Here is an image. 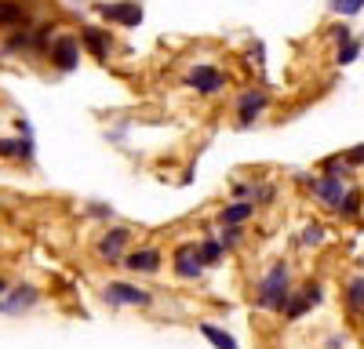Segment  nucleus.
I'll use <instances>...</instances> for the list:
<instances>
[{
    "label": "nucleus",
    "mask_w": 364,
    "mask_h": 349,
    "mask_svg": "<svg viewBox=\"0 0 364 349\" xmlns=\"http://www.w3.org/2000/svg\"><path fill=\"white\" fill-rule=\"evenodd\" d=\"M288 295H291V266L288 262H273L255 287V306L266 313H281Z\"/></svg>",
    "instance_id": "nucleus-1"
},
{
    "label": "nucleus",
    "mask_w": 364,
    "mask_h": 349,
    "mask_svg": "<svg viewBox=\"0 0 364 349\" xmlns=\"http://www.w3.org/2000/svg\"><path fill=\"white\" fill-rule=\"evenodd\" d=\"M44 58L51 62V70L58 73H70L80 66V37L70 33V29H55V37L44 48Z\"/></svg>",
    "instance_id": "nucleus-2"
},
{
    "label": "nucleus",
    "mask_w": 364,
    "mask_h": 349,
    "mask_svg": "<svg viewBox=\"0 0 364 349\" xmlns=\"http://www.w3.org/2000/svg\"><path fill=\"white\" fill-rule=\"evenodd\" d=\"M182 84L193 87L197 95H219L223 87L230 84V77L219 66H211V62H197V66H190L186 73H182Z\"/></svg>",
    "instance_id": "nucleus-3"
},
{
    "label": "nucleus",
    "mask_w": 364,
    "mask_h": 349,
    "mask_svg": "<svg viewBox=\"0 0 364 349\" xmlns=\"http://www.w3.org/2000/svg\"><path fill=\"white\" fill-rule=\"evenodd\" d=\"M132 237H135V233H132L128 226H109V229H102V233H99V240H95V255H99L102 262H109V266H117V262L128 255Z\"/></svg>",
    "instance_id": "nucleus-4"
},
{
    "label": "nucleus",
    "mask_w": 364,
    "mask_h": 349,
    "mask_svg": "<svg viewBox=\"0 0 364 349\" xmlns=\"http://www.w3.org/2000/svg\"><path fill=\"white\" fill-rule=\"evenodd\" d=\"M233 109H237V124L240 128H252L259 116L269 109V95L262 92V87H245V92H237Z\"/></svg>",
    "instance_id": "nucleus-5"
},
{
    "label": "nucleus",
    "mask_w": 364,
    "mask_h": 349,
    "mask_svg": "<svg viewBox=\"0 0 364 349\" xmlns=\"http://www.w3.org/2000/svg\"><path fill=\"white\" fill-rule=\"evenodd\" d=\"M37 306H41V287H33V284H15L0 295V313L4 316H22Z\"/></svg>",
    "instance_id": "nucleus-6"
},
{
    "label": "nucleus",
    "mask_w": 364,
    "mask_h": 349,
    "mask_svg": "<svg viewBox=\"0 0 364 349\" xmlns=\"http://www.w3.org/2000/svg\"><path fill=\"white\" fill-rule=\"evenodd\" d=\"M102 299L109 302V306H149L154 302V295H149L146 287H139V284H132V280H109L106 287H102Z\"/></svg>",
    "instance_id": "nucleus-7"
},
{
    "label": "nucleus",
    "mask_w": 364,
    "mask_h": 349,
    "mask_svg": "<svg viewBox=\"0 0 364 349\" xmlns=\"http://www.w3.org/2000/svg\"><path fill=\"white\" fill-rule=\"evenodd\" d=\"M171 270H175L178 280H197V277L208 270L204 262H200L197 240H182V244H175V251H171Z\"/></svg>",
    "instance_id": "nucleus-8"
},
{
    "label": "nucleus",
    "mask_w": 364,
    "mask_h": 349,
    "mask_svg": "<svg viewBox=\"0 0 364 349\" xmlns=\"http://www.w3.org/2000/svg\"><path fill=\"white\" fill-rule=\"evenodd\" d=\"M99 15H102L109 26H124V29L142 26V4H139V0H102Z\"/></svg>",
    "instance_id": "nucleus-9"
},
{
    "label": "nucleus",
    "mask_w": 364,
    "mask_h": 349,
    "mask_svg": "<svg viewBox=\"0 0 364 349\" xmlns=\"http://www.w3.org/2000/svg\"><path fill=\"white\" fill-rule=\"evenodd\" d=\"M120 266L132 270V273H142V277H154V273H161V266H164V255H161V248H154V244L128 248V255L120 258Z\"/></svg>",
    "instance_id": "nucleus-10"
},
{
    "label": "nucleus",
    "mask_w": 364,
    "mask_h": 349,
    "mask_svg": "<svg viewBox=\"0 0 364 349\" xmlns=\"http://www.w3.org/2000/svg\"><path fill=\"white\" fill-rule=\"evenodd\" d=\"M37 160V142L33 135H8L0 138V164H33Z\"/></svg>",
    "instance_id": "nucleus-11"
},
{
    "label": "nucleus",
    "mask_w": 364,
    "mask_h": 349,
    "mask_svg": "<svg viewBox=\"0 0 364 349\" xmlns=\"http://www.w3.org/2000/svg\"><path fill=\"white\" fill-rule=\"evenodd\" d=\"M306 189H310L321 204H328V208L336 211V204L343 200V193H346L350 186H346V179H339V174L321 171V174H314V179H306Z\"/></svg>",
    "instance_id": "nucleus-12"
},
{
    "label": "nucleus",
    "mask_w": 364,
    "mask_h": 349,
    "mask_svg": "<svg viewBox=\"0 0 364 349\" xmlns=\"http://www.w3.org/2000/svg\"><path fill=\"white\" fill-rule=\"evenodd\" d=\"M0 55H8V58L37 55V26L29 22V26H18V29H11V33H4L0 37Z\"/></svg>",
    "instance_id": "nucleus-13"
},
{
    "label": "nucleus",
    "mask_w": 364,
    "mask_h": 349,
    "mask_svg": "<svg viewBox=\"0 0 364 349\" xmlns=\"http://www.w3.org/2000/svg\"><path fill=\"white\" fill-rule=\"evenodd\" d=\"M29 22H33V4L29 0H0V33H11V29Z\"/></svg>",
    "instance_id": "nucleus-14"
},
{
    "label": "nucleus",
    "mask_w": 364,
    "mask_h": 349,
    "mask_svg": "<svg viewBox=\"0 0 364 349\" xmlns=\"http://www.w3.org/2000/svg\"><path fill=\"white\" fill-rule=\"evenodd\" d=\"M80 51H87L95 62H106L109 58V51H113V40H109V33L106 29H99V26H80Z\"/></svg>",
    "instance_id": "nucleus-15"
},
{
    "label": "nucleus",
    "mask_w": 364,
    "mask_h": 349,
    "mask_svg": "<svg viewBox=\"0 0 364 349\" xmlns=\"http://www.w3.org/2000/svg\"><path fill=\"white\" fill-rule=\"evenodd\" d=\"M317 302H321V284H306L302 291H291L281 313H284V320H299V316H306Z\"/></svg>",
    "instance_id": "nucleus-16"
},
{
    "label": "nucleus",
    "mask_w": 364,
    "mask_h": 349,
    "mask_svg": "<svg viewBox=\"0 0 364 349\" xmlns=\"http://www.w3.org/2000/svg\"><path fill=\"white\" fill-rule=\"evenodd\" d=\"M252 215H255V200H230L219 211V222L223 226H245Z\"/></svg>",
    "instance_id": "nucleus-17"
},
{
    "label": "nucleus",
    "mask_w": 364,
    "mask_h": 349,
    "mask_svg": "<svg viewBox=\"0 0 364 349\" xmlns=\"http://www.w3.org/2000/svg\"><path fill=\"white\" fill-rule=\"evenodd\" d=\"M200 335H204L211 345H215V349H240L237 338H233L230 331H223L219 324H211V320H204V324H200Z\"/></svg>",
    "instance_id": "nucleus-18"
},
{
    "label": "nucleus",
    "mask_w": 364,
    "mask_h": 349,
    "mask_svg": "<svg viewBox=\"0 0 364 349\" xmlns=\"http://www.w3.org/2000/svg\"><path fill=\"white\" fill-rule=\"evenodd\" d=\"M360 208H364V196H360V189L350 186V189L343 193V200L336 204V215H339V218H357Z\"/></svg>",
    "instance_id": "nucleus-19"
},
{
    "label": "nucleus",
    "mask_w": 364,
    "mask_h": 349,
    "mask_svg": "<svg viewBox=\"0 0 364 349\" xmlns=\"http://www.w3.org/2000/svg\"><path fill=\"white\" fill-rule=\"evenodd\" d=\"M197 251H200V262H204V266H219L223 255H226V248H223L219 237H204V240H197Z\"/></svg>",
    "instance_id": "nucleus-20"
},
{
    "label": "nucleus",
    "mask_w": 364,
    "mask_h": 349,
    "mask_svg": "<svg viewBox=\"0 0 364 349\" xmlns=\"http://www.w3.org/2000/svg\"><path fill=\"white\" fill-rule=\"evenodd\" d=\"M343 302H346L353 313H364V277H350V280H346Z\"/></svg>",
    "instance_id": "nucleus-21"
},
{
    "label": "nucleus",
    "mask_w": 364,
    "mask_h": 349,
    "mask_svg": "<svg viewBox=\"0 0 364 349\" xmlns=\"http://www.w3.org/2000/svg\"><path fill=\"white\" fill-rule=\"evenodd\" d=\"M360 58V40L357 37H350L346 44H339V51H336V66H353Z\"/></svg>",
    "instance_id": "nucleus-22"
},
{
    "label": "nucleus",
    "mask_w": 364,
    "mask_h": 349,
    "mask_svg": "<svg viewBox=\"0 0 364 349\" xmlns=\"http://www.w3.org/2000/svg\"><path fill=\"white\" fill-rule=\"evenodd\" d=\"M324 237H328V233H324V226H321V222H310L306 229H302L299 244H302V248H321V244H324Z\"/></svg>",
    "instance_id": "nucleus-23"
},
{
    "label": "nucleus",
    "mask_w": 364,
    "mask_h": 349,
    "mask_svg": "<svg viewBox=\"0 0 364 349\" xmlns=\"http://www.w3.org/2000/svg\"><path fill=\"white\" fill-rule=\"evenodd\" d=\"M328 8L336 11V15H346L350 18V15H357L364 8V0H328Z\"/></svg>",
    "instance_id": "nucleus-24"
},
{
    "label": "nucleus",
    "mask_w": 364,
    "mask_h": 349,
    "mask_svg": "<svg viewBox=\"0 0 364 349\" xmlns=\"http://www.w3.org/2000/svg\"><path fill=\"white\" fill-rule=\"evenodd\" d=\"M219 240H223V248L230 251V248H237L240 240H245V229H240V226H223V233H219Z\"/></svg>",
    "instance_id": "nucleus-25"
},
{
    "label": "nucleus",
    "mask_w": 364,
    "mask_h": 349,
    "mask_svg": "<svg viewBox=\"0 0 364 349\" xmlns=\"http://www.w3.org/2000/svg\"><path fill=\"white\" fill-rule=\"evenodd\" d=\"M350 37H353V33H350L346 26H331V29H328V40H336V44H346Z\"/></svg>",
    "instance_id": "nucleus-26"
},
{
    "label": "nucleus",
    "mask_w": 364,
    "mask_h": 349,
    "mask_svg": "<svg viewBox=\"0 0 364 349\" xmlns=\"http://www.w3.org/2000/svg\"><path fill=\"white\" fill-rule=\"evenodd\" d=\"M343 157H346L353 167H364V142H360V145H353V150H346Z\"/></svg>",
    "instance_id": "nucleus-27"
},
{
    "label": "nucleus",
    "mask_w": 364,
    "mask_h": 349,
    "mask_svg": "<svg viewBox=\"0 0 364 349\" xmlns=\"http://www.w3.org/2000/svg\"><path fill=\"white\" fill-rule=\"evenodd\" d=\"M87 215H95V218H113V208H106V204H91Z\"/></svg>",
    "instance_id": "nucleus-28"
},
{
    "label": "nucleus",
    "mask_w": 364,
    "mask_h": 349,
    "mask_svg": "<svg viewBox=\"0 0 364 349\" xmlns=\"http://www.w3.org/2000/svg\"><path fill=\"white\" fill-rule=\"evenodd\" d=\"M15 135H33V128H29L26 116H18V121H15Z\"/></svg>",
    "instance_id": "nucleus-29"
},
{
    "label": "nucleus",
    "mask_w": 364,
    "mask_h": 349,
    "mask_svg": "<svg viewBox=\"0 0 364 349\" xmlns=\"http://www.w3.org/2000/svg\"><path fill=\"white\" fill-rule=\"evenodd\" d=\"M4 291H8V280H4V277H0V295H4Z\"/></svg>",
    "instance_id": "nucleus-30"
}]
</instances>
